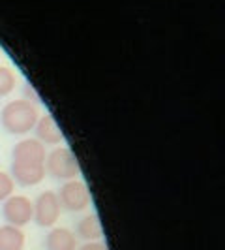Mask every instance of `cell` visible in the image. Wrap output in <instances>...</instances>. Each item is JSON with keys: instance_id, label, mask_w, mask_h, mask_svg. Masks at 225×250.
<instances>
[{"instance_id": "8", "label": "cell", "mask_w": 225, "mask_h": 250, "mask_svg": "<svg viewBox=\"0 0 225 250\" xmlns=\"http://www.w3.org/2000/svg\"><path fill=\"white\" fill-rule=\"evenodd\" d=\"M34 134H36V139H39L43 145H60L64 141L62 130L56 125L53 115H43L38 119L36 126H34Z\"/></svg>"}, {"instance_id": "2", "label": "cell", "mask_w": 225, "mask_h": 250, "mask_svg": "<svg viewBox=\"0 0 225 250\" xmlns=\"http://www.w3.org/2000/svg\"><path fill=\"white\" fill-rule=\"evenodd\" d=\"M43 164H45V171L53 179H58V181H64V183L77 179L79 173H81V166H79V160L74 154V150L70 147H64V145L47 152Z\"/></svg>"}, {"instance_id": "9", "label": "cell", "mask_w": 225, "mask_h": 250, "mask_svg": "<svg viewBox=\"0 0 225 250\" xmlns=\"http://www.w3.org/2000/svg\"><path fill=\"white\" fill-rule=\"evenodd\" d=\"M77 235L68 228H51L45 235V249L47 250H77Z\"/></svg>"}, {"instance_id": "7", "label": "cell", "mask_w": 225, "mask_h": 250, "mask_svg": "<svg viewBox=\"0 0 225 250\" xmlns=\"http://www.w3.org/2000/svg\"><path fill=\"white\" fill-rule=\"evenodd\" d=\"M47 175L45 164H25V162H13L12 164V179L25 188L36 187Z\"/></svg>"}, {"instance_id": "13", "label": "cell", "mask_w": 225, "mask_h": 250, "mask_svg": "<svg viewBox=\"0 0 225 250\" xmlns=\"http://www.w3.org/2000/svg\"><path fill=\"white\" fill-rule=\"evenodd\" d=\"M15 190V181L12 175H8L6 171H0V203L4 200H8Z\"/></svg>"}, {"instance_id": "4", "label": "cell", "mask_w": 225, "mask_h": 250, "mask_svg": "<svg viewBox=\"0 0 225 250\" xmlns=\"http://www.w3.org/2000/svg\"><path fill=\"white\" fill-rule=\"evenodd\" d=\"M56 196H58L62 211L81 213V211L88 209V205H90V190L79 179L66 181L62 187H60V190L56 192Z\"/></svg>"}, {"instance_id": "14", "label": "cell", "mask_w": 225, "mask_h": 250, "mask_svg": "<svg viewBox=\"0 0 225 250\" xmlns=\"http://www.w3.org/2000/svg\"><path fill=\"white\" fill-rule=\"evenodd\" d=\"M77 250H107V247H105L103 241H88V243L79 245Z\"/></svg>"}, {"instance_id": "3", "label": "cell", "mask_w": 225, "mask_h": 250, "mask_svg": "<svg viewBox=\"0 0 225 250\" xmlns=\"http://www.w3.org/2000/svg\"><path fill=\"white\" fill-rule=\"evenodd\" d=\"M32 216H34V201L28 196L12 194L8 200L2 201V218L6 224L25 228L32 222Z\"/></svg>"}, {"instance_id": "11", "label": "cell", "mask_w": 225, "mask_h": 250, "mask_svg": "<svg viewBox=\"0 0 225 250\" xmlns=\"http://www.w3.org/2000/svg\"><path fill=\"white\" fill-rule=\"evenodd\" d=\"M26 235L23 228L4 224L0 226V250H25Z\"/></svg>"}, {"instance_id": "12", "label": "cell", "mask_w": 225, "mask_h": 250, "mask_svg": "<svg viewBox=\"0 0 225 250\" xmlns=\"http://www.w3.org/2000/svg\"><path fill=\"white\" fill-rule=\"evenodd\" d=\"M17 85V77L13 74L10 68L6 66H0V98L12 94Z\"/></svg>"}, {"instance_id": "1", "label": "cell", "mask_w": 225, "mask_h": 250, "mask_svg": "<svg viewBox=\"0 0 225 250\" xmlns=\"http://www.w3.org/2000/svg\"><path fill=\"white\" fill-rule=\"evenodd\" d=\"M39 113L34 102L26 98H17L6 104L0 111V123L2 128L12 136H25L34 130Z\"/></svg>"}, {"instance_id": "10", "label": "cell", "mask_w": 225, "mask_h": 250, "mask_svg": "<svg viewBox=\"0 0 225 250\" xmlns=\"http://www.w3.org/2000/svg\"><path fill=\"white\" fill-rule=\"evenodd\" d=\"M75 235H77V239H83L85 243H88V241H101L103 228H101L100 216L94 213L83 216L75 226Z\"/></svg>"}, {"instance_id": "15", "label": "cell", "mask_w": 225, "mask_h": 250, "mask_svg": "<svg viewBox=\"0 0 225 250\" xmlns=\"http://www.w3.org/2000/svg\"><path fill=\"white\" fill-rule=\"evenodd\" d=\"M0 57H2V51H0Z\"/></svg>"}, {"instance_id": "6", "label": "cell", "mask_w": 225, "mask_h": 250, "mask_svg": "<svg viewBox=\"0 0 225 250\" xmlns=\"http://www.w3.org/2000/svg\"><path fill=\"white\" fill-rule=\"evenodd\" d=\"M47 156L45 145L36 138L21 139L13 147V162H25V164H43Z\"/></svg>"}, {"instance_id": "5", "label": "cell", "mask_w": 225, "mask_h": 250, "mask_svg": "<svg viewBox=\"0 0 225 250\" xmlns=\"http://www.w3.org/2000/svg\"><path fill=\"white\" fill-rule=\"evenodd\" d=\"M62 214V207L56 192L53 190H45L41 192L34 201V216L32 220L36 222L39 228H55Z\"/></svg>"}]
</instances>
